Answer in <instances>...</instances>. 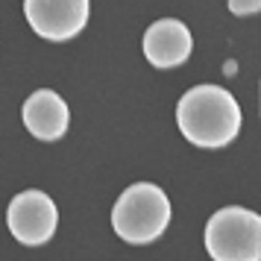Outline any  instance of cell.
Returning a JSON list of instances; mask_svg holds the SVG:
<instances>
[{
    "mask_svg": "<svg viewBox=\"0 0 261 261\" xmlns=\"http://www.w3.org/2000/svg\"><path fill=\"white\" fill-rule=\"evenodd\" d=\"M205 249L214 261H258L261 217L241 205H226L205 223Z\"/></svg>",
    "mask_w": 261,
    "mask_h": 261,
    "instance_id": "3957f363",
    "label": "cell"
},
{
    "mask_svg": "<svg viewBox=\"0 0 261 261\" xmlns=\"http://www.w3.org/2000/svg\"><path fill=\"white\" fill-rule=\"evenodd\" d=\"M88 0H24L27 24L47 41H68L88 24Z\"/></svg>",
    "mask_w": 261,
    "mask_h": 261,
    "instance_id": "5b68a950",
    "label": "cell"
},
{
    "mask_svg": "<svg viewBox=\"0 0 261 261\" xmlns=\"http://www.w3.org/2000/svg\"><path fill=\"white\" fill-rule=\"evenodd\" d=\"M170 223V200L153 182H135L112 208V226L126 244H150Z\"/></svg>",
    "mask_w": 261,
    "mask_h": 261,
    "instance_id": "7a4b0ae2",
    "label": "cell"
},
{
    "mask_svg": "<svg viewBox=\"0 0 261 261\" xmlns=\"http://www.w3.org/2000/svg\"><path fill=\"white\" fill-rule=\"evenodd\" d=\"M229 9H232V15H255L261 9V0H229Z\"/></svg>",
    "mask_w": 261,
    "mask_h": 261,
    "instance_id": "ba28073f",
    "label": "cell"
},
{
    "mask_svg": "<svg viewBox=\"0 0 261 261\" xmlns=\"http://www.w3.org/2000/svg\"><path fill=\"white\" fill-rule=\"evenodd\" d=\"M191 30L176 18H162L144 33V56L153 68H176L191 56Z\"/></svg>",
    "mask_w": 261,
    "mask_h": 261,
    "instance_id": "8992f818",
    "label": "cell"
},
{
    "mask_svg": "<svg viewBox=\"0 0 261 261\" xmlns=\"http://www.w3.org/2000/svg\"><path fill=\"white\" fill-rule=\"evenodd\" d=\"M68 120H71L68 103L56 91L41 88V91H33L27 97L24 126L36 135L38 141H59L62 135L68 132Z\"/></svg>",
    "mask_w": 261,
    "mask_h": 261,
    "instance_id": "52a82bcc",
    "label": "cell"
},
{
    "mask_svg": "<svg viewBox=\"0 0 261 261\" xmlns=\"http://www.w3.org/2000/svg\"><path fill=\"white\" fill-rule=\"evenodd\" d=\"M6 226L24 247H41L56 235L59 208L44 191H21L9 200Z\"/></svg>",
    "mask_w": 261,
    "mask_h": 261,
    "instance_id": "277c9868",
    "label": "cell"
},
{
    "mask_svg": "<svg viewBox=\"0 0 261 261\" xmlns=\"http://www.w3.org/2000/svg\"><path fill=\"white\" fill-rule=\"evenodd\" d=\"M241 106L220 85H194L176 106L179 132L197 147H226L241 132Z\"/></svg>",
    "mask_w": 261,
    "mask_h": 261,
    "instance_id": "6da1fadb",
    "label": "cell"
}]
</instances>
